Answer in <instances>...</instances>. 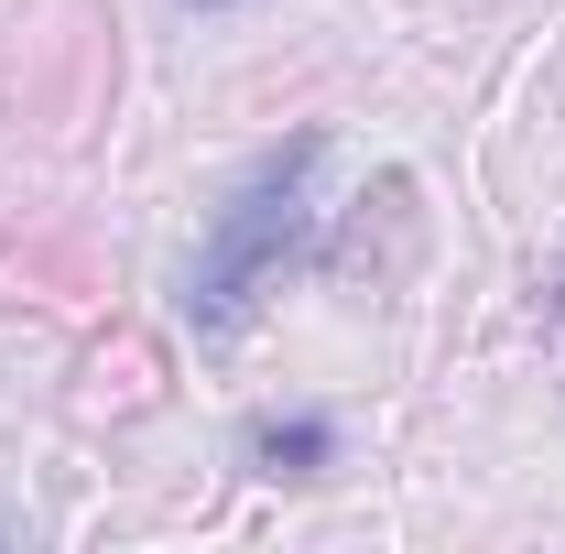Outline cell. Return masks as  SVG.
<instances>
[{"label": "cell", "instance_id": "6da1fadb", "mask_svg": "<svg viewBox=\"0 0 565 554\" xmlns=\"http://www.w3.org/2000/svg\"><path fill=\"white\" fill-rule=\"evenodd\" d=\"M316 163H327V141L305 131L294 152H273V163L217 207L207 251H196V273H185V327H196V338H239V327L262 316V294L282 283V262L316 239Z\"/></svg>", "mask_w": 565, "mask_h": 554}, {"label": "cell", "instance_id": "7a4b0ae2", "mask_svg": "<svg viewBox=\"0 0 565 554\" xmlns=\"http://www.w3.org/2000/svg\"><path fill=\"white\" fill-rule=\"evenodd\" d=\"M250 457H262L273 479H316V468L338 457V435H327V424H262V435H250Z\"/></svg>", "mask_w": 565, "mask_h": 554}]
</instances>
